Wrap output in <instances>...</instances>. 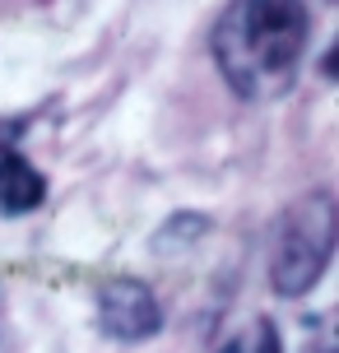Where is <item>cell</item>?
I'll return each instance as SVG.
<instances>
[{
  "label": "cell",
  "mask_w": 339,
  "mask_h": 353,
  "mask_svg": "<svg viewBox=\"0 0 339 353\" xmlns=\"http://www.w3.org/2000/svg\"><path fill=\"white\" fill-rule=\"evenodd\" d=\"M307 47L302 0H232L214 23V61L242 98H274L293 84Z\"/></svg>",
  "instance_id": "cell-1"
},
{
  "label": "cell",
  "mask_w": 339,
  "mask_h": 353,
  "mask_svg": "<svg viewBox=\"0 0 339 353\" xmlns=\"http://www.w3.org/2000/svg\"><path fill=\"white\" fill-rule=\"evenodd\" d=\"M330 256H335V200H330V191H311L284 214L274 261H269L274 293L279 298H302L307 288H316Z\"/></svg>",
  "instance_id": "cell-2"
},
{
  "label": "cell",
  "mask_w": 339,
  "mask_h": 353,
  "mask_svg": "<svg viewBox=\"0 0 339 353\" xmlns=\"http://www.w3.org/2000/svg\"><path fill=\"white\" fill-rule=\"evenodd\" d=\"M163 312L154 288L140 279H107L98 288V330L121 344H140V339L158 335Z\"/></svg>",
  "instance_id": "cell-3"
},
{
  "label": "cell",
  "mask_w": 339,
  "mask_h": 353,
  "mask_svg": "<svg viewBox=\"0 0 339 353\" xmlns=\"http://www.w3.org/2000/svg\"><path fill=\"white\" fill-rule=\"evenodd\" d=\"M42 195H47V181L19 159L14 149H5V154H0V210L5 214H28L33 205H42Z\"/></svg>",
  "instance_id": "cell-4"
},
{
  "label": "cell",
  "mask_w": 339,
  "mask_h": 353,
  "mask_svg": "<svg viewBox=\"0 0 339 353\" xmlns=\"http://www.w3.org/2000/svg\"><path fill=\"white\" fill-rule=\"evenodd\" d=\"M218 353H284V344H279V330L260 316V321H251V325H242Z\"/></svg>",
  "instance_id": "cell-5"
},
{
  "label": "cell",
  "mask_w": 339,
  "mask_h": 353,
  "mask_svg": "<svg viewBox=\"0 0 339 353\" xmlns=\"http://www.w3.org/2000/svg\"><path fill=\"white\" fill-rule=\"evenodd\" d=\"M311 353H330V349H325V344H316V349H311Z\"/></svg>",
  "instance_id": "cell-6"
}]
</instances>
